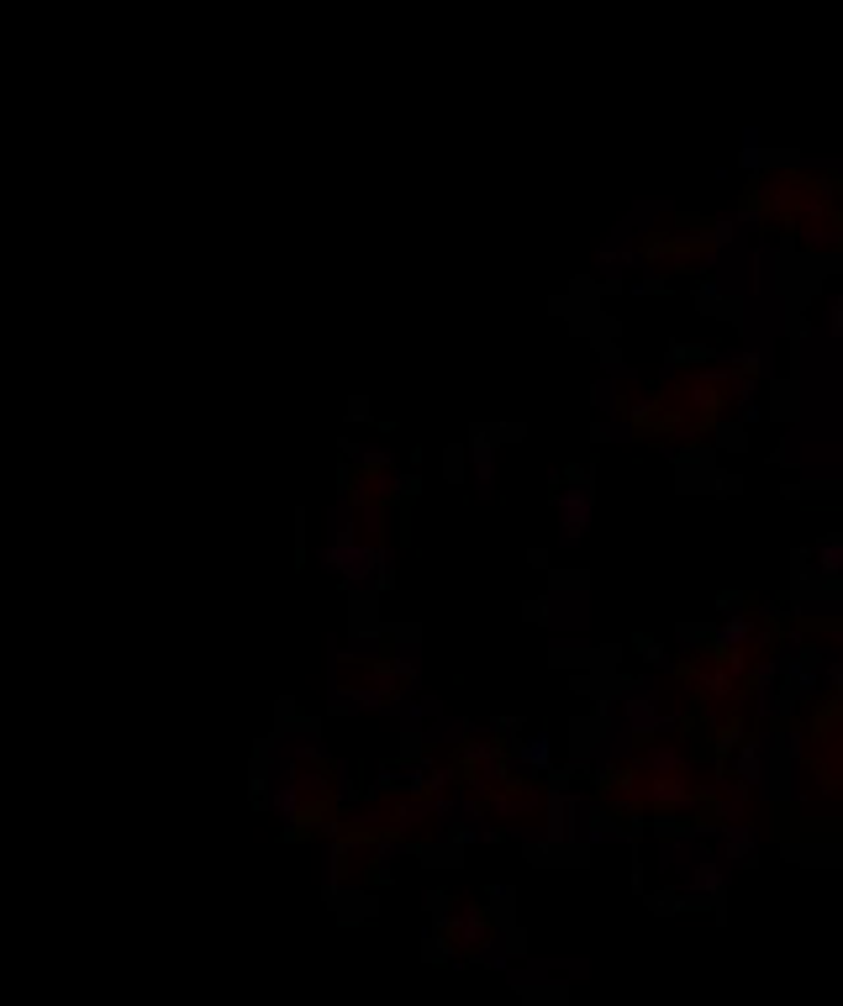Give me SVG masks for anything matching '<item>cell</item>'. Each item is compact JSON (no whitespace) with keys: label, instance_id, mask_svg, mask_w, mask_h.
<instances>
[{"label":"cell","instance_id":"1","mask_svg":"<svg viewBox=\"0 0 843 1006\" xmlns=\"http://www.w3.org/2000/svg\"><path fill=\"white\" fill-rule=\"evenodd\" d=\"M375 559H380V543H321L316 548V564L327 575H337V585H348V591L375 585Z\"/></svg>","mask_w":843,"mask_h":1006},{"label":"cell","instance_id":"2","mask_svg":"<svg viewBox=\"0 0 843 1006\" xmlns=\"http://www.w3.org/2000/svg\"><path fill=\"white\" fill-rule=\"evenodd\" d=\"M548 511L559 522V548H580L596 511V491H548Z\"/></svg>","mask_w":843,"mask_h":1006},{"label":"cell","instance_id":"3","mask_svg":"<svg viewBox=\"0 0 843 1006\" xmlns=\"http://www.w3.org/2000/svg\"><path fill=\"white\" fill-rule=\"evenodd\" d=\"M643 801L654 806V811H680V816H696V811H707V806H701V791H696L691 780H680V775L648 780V785H643Z\"/></svg>","mask_w":843,"mask_h":1006},{"label":"cell","instance_id":"4","mask_svg":"<svg viewBox=\"0 0 843 1006\" xmlns=\"http://www.w3.org/2000/svg\"><path fill=\"white\" fill-rule=\"evenodd\" d=\"M469 469H475V496L491 501L496 496V432L485 422L469 427Z\"/></svg>","mask_w":843,"mask_h":1006},{"label":"cell","instance_id":"5","mask_svg":"<svg viewBox=\"0 0 843 1006\" xmlns=\"http://www.w3.org/2000/svg\"><path fill=\"white\" fill-rule=\"evenodd\" d=\"M717 859L728 870H759V827L754 822H728L717 838Z\"/></svg>","mask_w":843,"mask_h":1006},{"label":"cell","instance_id":"6","mask_svg":"<svg viewBox=\"0 0 843 1006\" xmlns=\"http://www.w3.org/2000/svg\"><path fill=\"white\" fill-rule=\"evenodd\" d=\"M632 654L648 664V675H685V680H696V664H691V659H675V648L659 643L654 632H632Z\"/></svg>","mask_w":843,"mask_h":1006},{"label":"cell","instance_id":"7","mask_svg":"<svg viewBox=\"0 0 843 1006\" xmlns=\"http://www.w3.org/2000/svg\"><path fill=\"white\" fill-rule=\"evenodd\" d=\"M512 759H517V770H522L527 780H538V785H543V780L559 770V764H553V738H548V727H532L522 743H517V754H512Z\"/></svg>","mask_w":843,"mask_h":1006},{"label":"cell","instance_id":"8","mask_svg":"<svg viewBox=\"0 0 843 1006\" xmlns=\"http://www.w3.org/2000/svg\"><path fill=\"white\" fill-rule=\"evenodd\" d=\"M728 880H733V870L712 854L707 864H696V870L680 880V891H685V896H701V902H723V896H728Z\"/></svg>","mask_w":843,"mask_h":1006},{"label":"cell","instance_id":"9","mask_svg":"<svg viewBox=\"0 0 843 1006\" xmlns=\"http://www.w3.org/2000/svg\"><path fill=\"white\" fill-rule=\"evenodd\" d=\"M691 301H696V311H701V316H723V321L743 327V301H738V296H728L717 280H696V296H691Z\"/></svg>","mask_w":843,"mask_h":1006},{"label":"cell","instance_id":"10","mask_svg":"<svg viewBox=\"0 0 843 1006\" xmlns=\"http://www.w3.org/2000/svg\"><path fill=\"white\" fill-rule=\"evenodd\" d=\"M717 359H723V353H717L712 343H669V348H664V364H659V380L669 385L680 369H691V364H717Z\"/></svg>","mask_w":843,"mask_h":1006},{"label":"cell","instance_id":"11","mask_svg":"<svg viewBox=\"0 0 843 1006\" xmlns=\"http://www.w3.org/2000/svg\"><path fill=\"white\" fill-rule=\"evenodd\" d=\"M812 564H817V575H823V580H839V585H843V527L823 532V538L812 543Z\"/></svg>","mask_w":843,"mask_h":1006},{"label":"cell","instance_id":"12","mask_svg":"<svg viewBox=\"0 0 843 1006\" xmlns=\"http://www.w3.org/2000/svg\"><path fill=\"white\" fill-rule=\"evenodd\" d=\"M364 480H380V475H391L396 469V448L385 443V437H375V443H359V464H353Z\"/></svg>","mask_w":843,"mask_h":1006},{"label":"cell","instance_id":"13","mask_svg":"<svg viewBox=\"0 0 843 1006\" xmlns=\"http://www.w3.org/2000/svg\"><path fill=\"white\" fill-rule=\"evenodd\" d=\"M485 911L496 932H517V891L512 886H485Z\"/></svg>","mask_w":843,"mask_h":1006},{"label":"cell","instance_id":"14","mask_svg":"<svg viewBox=\"0 0 843 1006\" xmlns=\"http://www.w3.org/2000/svg\"><path fill=\"white\" fill-rule=\"evenodd\" d=\"M691 406L701 411V432H712V427L728 422V411H733V401H728L723 391H712V385H691Z\"/></svg>","mask_w":843,"mask_h":1006},{"label":"cell","instance_id":"15","mask_svg":"<svg viewBox=\"0 0 843 1006\" xmlns=\"http://www.w3.org/2000/svg\"><path fill=\"white\" fill-rule=\"evenodd\" d=\"M396 716H401V727H417V732H422V722H437V716H443V706L432 701V696L401 691V696H396Z\"/></svg>","mask_w":843,"mask_h":1006},{"label":"cell","instance_id":"16","mask_svg":"<svg viewBox=\"0 0 843 1006\" xmlns=\"http://www.w3.org/2000/svg\"><path fill=\"white\" fill-rule=\"evenodd\" d=\"M728 216H733L738 227H764V221H770V190H764V185H748L743 201H738Z\"/></svg>","mask_w":843,"mask_h":1006},{"label":"cell","instance_id":"17","mask_svg":"<svg viewBox=\"0 0 843 1006\" xmlns=\"http://www.w3.org/2000/svg\"><path fill=\"white\" fill-rule=\"evenodd\" d=\"M659 411H664V406H659V396H632L628 411H623V422H628L632 437H638V432H659V422H664Z\"/></svg>","mask_w":843,"mask_h":1006},{"label":"cell","instance_id":"18","mask_svg":"<svg viewBox=\"0 0 843 1006\" xmlns=\"http://www.w3.org/2000/svg\"><path fill=\"white\" fill-rule=\"evenodd\" d=\"M632 759H638V770H654L659 780L685 770V754H680V748H664V743H648V748H643V754H632Z\"/></svg>","mask_w":843,"mask_h":1006},{"label":"cell","instance_id":"19","mask_svg":"<svg viewBox=\"0 0 843 1006\" xmlns=\"http://www.w3.org/2000/svg\"><path fill=\"white\" fill-rule=\"evenodd\" d=\"M269 811L280 816V827L301 822V816H306V806H301V780H280V785H275V796H269Z\"/></svg>","mask_w":843,"mask_h":1006},{"label":"cell","instance_id":"20","mask_svg":"<svg viewBox=\"0 0 843 1006\" xmlns=\"http://www.w3.org/2000/svg\"><path fill=\"white\" fill-rule=\"evenodd\" d=\"M343 875H348V832L321 843V886H343Z\"/></svg>","mask_w":843,"mask_h":1006},{"label":"cell","instance_id":"21","mask_svg":"<svg viewBox=\"0 0 843 1006\" xmlns=\"http://www.w3.org/2000/svg\"><path fill=\"white\" fill-rule=\"evenodd\" d=\"M775 759H780V764H801V759H807V732H801V722L775 727Z\"/></svg>","mask_w":843,"mask_h":1006},{"label":"cell","instance_id":"22","mask_svg":"<svg viewBox=\"0 0 843 1006\" xmlns=\"http://www.w3.org/2000/svg\"><path fill=\"white\" fill-rule=\"evenodd\" d=\"M422 816H432V796H401V801L391 806V827H396V832L417 827Z\"/></svg>","mask_w":843,"mask_h":1006},{"label":"cell","instance_id":"23","mask_svg":"<svg viewBox=\"0 0 843 1006\" xmlns=\"http://www.w3.org/2000/svg\"><path fill=\"white\" fill-rule=\"evenodd\" d=\"M748 796H754V791H748V785H738V780H733V785H723V791H717V801H712V811H717L723 822H743V806H748Z\"/></svg>","mask_w":843,"mask_h":1006},{"label":"cell","instance_id":"24","mask_svg":"<svg viewBox=\"0 0 843 1006\" xmlns=\"http://www.w3.org/2000/svg\"><path fill=\"white\" fill-rule=\"evenodd\" d=\"M643 902H648V911H659V917H675V911H691V896H685L680 886H659V891H648Z\"/></svg>","mask_w":843,"mask_h":1006},{"label":"cell","instance_id":"25","mask_svg":"<svg viewBox=\"0 0 843 1006\" xmlns=\"http://www.w3.org/2000/svg\"><path fill=\"white\" fill-rule=\"evenodd\" d=\"M375 596H391L396 591V548L391 543H380V559H375V585H369Z\"/></svg>","mask_w":843,"mask_h":1006},{"label":"cell","instance_id":"26","mask_svg":"<svg viewBox=\"0 0 843 1006\" xmlns=\"http://www.w3.org/2000/svg\"><path fill=\"white\" fill-rule=\"evenodd\" d=\"M675 643L685 648V654H707V643H712V622H675Z\"/></svg>","mask_w":843,"mask_h":1006},{"label":"cell","instance_id":"27","mask_svg":"<svg viewBox=\"0 0 843 1006\" xmlns=\"http://www.w3.org/2000/svg\"><path fill=\"white\" fill-rule=\"evenodd\" d=\"M491 738L507 743V754H517V743L527 738V716H496V722H491Z\"/></svg>","mask_w":843,"mask_h":1006},{"label":"cell","instance_id":"28","mask_svg":"<svg viewBox=\"0 0 843 1006\" xmlns=\"http://www.w3.org/2000/svg\"><path fill=\"white\" fill-rule=\"evenodd\" d=\"M464 464H469V443H448V448H443V480H448V485H464Z\"/></svg>","mask_w":843,"mask_h":1006},{"label":"cell","instance_id":"29","mask_svg":"<svg viewBox=\"0 0 843 1006\" xmlns=\"http://www.w3.org/2000/svg\"><path fill=\"white\" fill-rule=\"evenodd\" d=\"M696 685H701L712 701H728V696H733V675H728V669H696Z\"/></svg>","mask_w":843,"mask_h":1006},{"label":"cell","instance_id":"30","mask_svg":"<svg viewBox=\"0 0 843 1006\" xmlns=\"http://www.w3.org/2000/svg\"><path fill=\"white\" fill-rule=\"evenodd\" d=\"M707 437H712V443H723L728 453H748V427H738V422H717Z\"/></svg>","mask_w":843,"mask_h":1006},{"label":"cell","instance_id":"31","mask_svg":"<svg viewBox=\"0 0 843 1006\" xmlns=\"http://www.w3.org/2000/svg\"><path fill=\"white\" fill-rule=\"evenodd\" d=\"M427 748H432V738H427V732H417V727H401V764H422V759H432Z\"/></svg>","mask_w":843,"mask_h":1006},{"label":"cell","instance_id":"32","mask_svg":"<svg viewBox=\"0 0 843 1006\" xmlns=\"http://www.w3.org/2000/svg\"><path fill=\"white\" fill-rule=\"evenodd\" d=\"M517 991H522V1006H569L564 986H517Z\"/></svg>","mask_w":843,"mask_h":1006},{"label":"cell","instance_id":"33","mask_svg":"<svg viewBox=\"0 0 843 1006\" xmlns=\"http://www.w3.org/2000/svg\"><path fill=\"white\" fill-rule=\"evenodd\" d=\"M448 848H469V843H485V827H475V822H453V827H443L437 832Z\"/></svg>","mask_w":843,"mask_h":1006},{"label":"cell","instance_id":"34","mask_svg":"<svg viewBox=\"0 0 843 1006\" xmlns=\"http://www.w3.org/2000/svg\"><path fill=\"white\" fill-rule=\"evenodd\" d=\"M385 511H391V506H380V501H369L359 511V527H364L369 543H385Z\"/></svg>","mask_w":843,"mask_h":1006},{"label":"cell","instance_id":"35","mask_svg":"<svg viewBox=\"0 0 843 1006\" xmlns=\"http://www.w3.org/2000/svg\"><path fill=\"white\" fill-rule=\"evenodd\" d=\"M628 290H632V296H675V280H669V275H659V269H648L643 280H632Z\"/></svg>","mask_w":843,"mask_h":1006},{"label":"cell","instance_id":"36","mask_svg":"<svg viewBox=\"0 0 843 1006\" xmlns=\"http://www.w3.org/2000/svg\"><path fill=\"white\" fill-rule=\"evenodd\" d=\"M707 485H712V496H717V501H733L738 491H743V475H733V469H712V475H707Z\"/></svg>","mask_w":843,"mask_h":1006},{"label":"cell","instance_id":"37","mask_svg":"<svg viewBox=\"0 0 843 1006\" xmlns=\"http://www.w3.org/2000/svg\"><path fill=\"white\" fill-rule=\"evenodd\" d=\"M422 911H427L432 922H448V917L459 911V906H453V891H427V896H422Z\"/></svg>","mask_w":843,"mask_h":1006},{"label":"cell","instance_id":"38","mask_svg":"<svg viewBox=\"0 0 843 1006\" xmlns=\"http://www.w3.org/2000/svg\"><path fill=\"white\" fill-rule=\"evenodd\" d=\"M459 806H464L459 791H453V796H432V822H437V827H453V822H459Z\"/></svg>","mask_w":843,"mask_h":1006},{"label":"cell","instance_id":"39","mask_svg":"<svg viewBox=\"0 0 843 1006\" xmlns=\"http://www.w3.org/2000/svg\"><path fill=\"white\" fill-rule=\"evenodd\" d=\"M754 606H759V596H748V591H723V596H717V611H723V616H743V611H754Z\"/></svg>","mask_w":843,"mask_h":1006},{"label":"cell","instance_id":"40","mask_svg":"<svg viewBox=\"0 0 843 1006\" xmlns=\"http://www.w3.org/2000/svg\"><path fill=\"white\" fill-rule=\"evenodd\" d=\"M585 569H548V591H585Z\"/></svg>","mask_w":843,"mask_h":1006},{"label":"cell","instance_id":"41","mask_svg":"<svg viewBox=\"0 0 843 1006\" xmlns=\"http://www.w3.org/2000/svg\"><path fill=\"white\" fill-rule=\"evenodd\" d=\"M364 886H369V891H391V886H396V870L380 864V859H369V864H364Z\"/></svg>","mask_w":843,"mask_h":1006},{"label":"cell","instance_id":"42","mask_svg":"<svg viewBox=\"0 0 843 1006\" xmlns=\"http://www.w3.org/2000/svg\"><path fill=\"white\" fill-rule=\"evenodd\" d=\"M707 659H717V669H728V675H733V680H748V669H754V664H748V654H743V648H738V654H707Z\"/></svg>","mask_w":843,"mask_h":1006},{"label":"cell","instance_id":"43","mask_svg":"<svg viewBox=\"0 0 843 1006\" xmlns=\"http://www.w3.org/2000/svg\"><path fill=\"white\" fill-rule=\"evenodd\" d=\"M522 616L527 622H538V627H548V622H553V596H532V601H522Z\"/></svg>","mask_w":843,"mask_h":1006},{"label":"cell","instance_id":"44","mask_svg":"<svg viewBox=\"0 0 843 1006\" xmlns=\"http://www.w3.org/2000/svg\"><path fill=\"white\" fill-rule=\"evenodd\" d=\"M728 401H733V406L764 401V385H759V380H743V375H738V385H733V391H728Z\"/></svg>","mask_w":843,"mask_h":1006},{"label":"cell","instance_id":"45","mask_svg":"<svg viewBox=\"0 0 843 1006\" xmlns=\"http://www.w3.org/2000/svg\"><path fill=\"white\" fill-rule=\"evenodd\" d=\"M770 411H764V401H748V406H733V422L738 427H759Z\"/></svg>","mask_w":843,"mask_h":1006},{"label":"cell","instance_id":"46","mask_svg":"<svg viewBox=\"0 0 843 1006\" xmlns=\"http://www.w3.org/2000/svg\"><path fill=\"white\" fill-rule=\"evenodd\" d=\"M491 432H496V443H522V437H527V422H496Z\"/></svg>","mask_w":843,"mask_h":1006},{"label":"cell","instance_id":"47","mask_svg":"<svg viewBox=\"0 0 843 1006\" xmlns=\"http://www.w3.org/2000/svg\"><path fill=\"white\" fill-rule=\"evenodd\" d=\"M828 337L843 343V296H828Z\"/></svg>","mask_w":843,"mask_h":1006},{"label":"cell","instance_id":"48","mask_svg":"<svg viewBox=\"0 0 843 1006\" xmlns=\"http://www.w3.org/2000/svg\"><path fill=\"white\" fill-rule=\"evenodd\" d=\"M770 464H775V469H791V464H796V443H791V437L775 443V448H770Z\"/></svg>","mask_w":843,"mask_h":1006},{"label":"cell","instance_id":"49","mask_svg":"<svg viewBox=\"0 0 843 1006\" xmlns=\"http://www.w3.org/2000/svg\"><path fill=\"white\" fill-rule=\"evenodd\" d=\"M348 422L359 427V422H380V416L369 411V401H364V396H353V401H348Z\"/></svg>","mask_w":843,"mask_h":1006},{"label":"cell","instance_id":"50","mask_svg":"<svg viewBox=\"0 0 843 1006\" xmlns=\"http://www.w3.org/2000/svg\"><path fill=\"white\" fill-rule=\"evenodd\" d=\"M527 564H532V569H553V553L538 543V548H527Z\"/></svg>","mask_w":843,"mask_h":1006}]
</instances>
